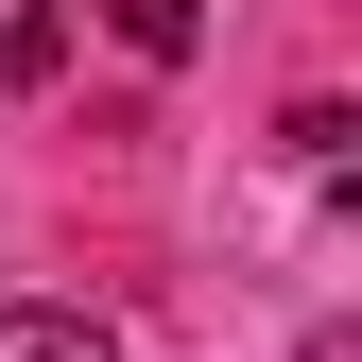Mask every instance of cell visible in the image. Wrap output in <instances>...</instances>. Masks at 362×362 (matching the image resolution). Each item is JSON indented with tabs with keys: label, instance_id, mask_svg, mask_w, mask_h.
<instances>
[{
	"label": "cell",
	"instance_id": "cell-1",
	"mask_svg": "<svg viewBox=\"0 0 362 362\" xmlns=\"http://www.w3.org/2000/svg\"><path fill=\"white\" fill-rule=\"evenodd\" d=\"M69 18H104L139 69H190V52H207V0H69Z\"/></svg>",
	"mask_w": 362,
	"mask_h": 362
},
{
	"label": "cell",
	"instance_id": "cell-2",
	"mask_svg": "<svg viewBox=\"0 0 362 362\" xmlns=\"http://www.w3.org/2000/svg\"><path fill=\"white\" fill-rule=\"evenodd\" d=\"M0 362H121L86 310H0Z\"/></svg>",
	"mask_w": 362,
	"mask_h": 362
}]
</instances>
